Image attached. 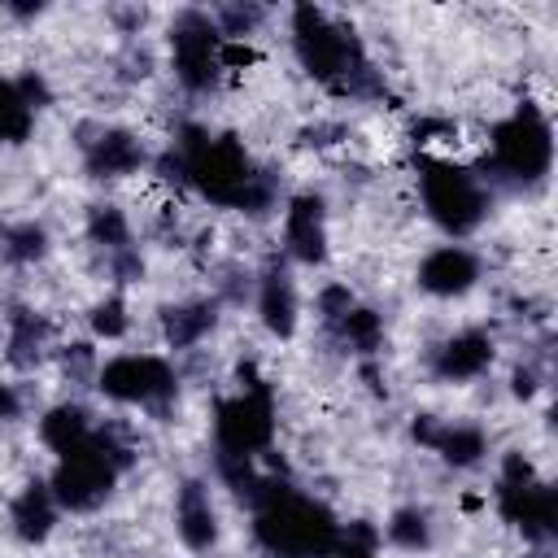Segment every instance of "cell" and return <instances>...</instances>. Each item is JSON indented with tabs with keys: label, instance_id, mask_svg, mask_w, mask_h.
<instances>
[{
	"label": "cell",
	"instance_id": "3957f363",
	"mask_svg": "<svg viewBox=\"0 0 558 558\" xmlns=\"http://www.w3.org/2000/svg\"><path fill=\"white\" fill-rule=\"evenodd\" d=\"M418 192H423V205H427L432 222L445 227L449 235L475 231L484 209H488V196H484L480 179L453 157H423L418 161Z\"/></svg>",
	"mask_w": 558,
	"mask_h": 558
},
{
	"label": "cell",
	"instance_id": "277c9868",
	"mask_svg": "<svg viewBox=\"0 0 558 558\" xmlns=\"http://www.w3.org/2000/svg\"><path fill=\"white\" fill-rule=\"evenodd\" d=\"M488 161L497 174L506 179H519V183H532L549 170L554 161V140H549V118L523 100L510 118H501L493 126V140H488Z\"/></svg>",
	"mask_w": 558,
	"mask_h": 558
},
{
	"label": "cell",
	"instance_id": "4fadbf2b",
	"mask_svg": "<svg viewBox=\"0 0 558 558\" xmlns=\"http://www.w3.org/2000/svg\"><path fill=\"white\" fill-rule=\"evenodd\" d=\"M174 523H179V536L187 549H209L218 541V514H214V501H209V488L187 480L179 488V501H174Z\"/></svg>",
	"mask_w": 558,
	"mask_h": 558
},
{
	"label": "cell",
	"instance_id": "7a4b0ae2",
	"mask_svg": "<svg viewBox=\"0 0 558 558\" xmlns=\"http://www.w3.org/2000/svg\"><path fill=\"white\" fill-rule=\"evenodd\" d=\"M292 48H296V61L331 92H344V96H379L384 92L375 65L362 52V39L314 4L292 9Z\"/></svg>",
	"mask_w": 558,
	"mask_h": 558
},
{
	"label": "cell",
	"instance_id": "44dd1931",
	"mask_svg": "<svg viewBox=\"0 0 558 558\" xmlns=\"http://www.w3.org/2000/svg\"><path fill=\"white\" fill-rule=\"evenodd\" d=\"M336 331H340V340H344L353 353H375L379 340H384V323H379V314H375V310H362V305H353V310L336 323Z\"/></svg>",
	"mask_w": 558,
	"mask_h": 558
},
{
	"label": "cell",
	"instance_id": "603a6c76",
	"mask_svg": "<svg viewBox=\"0 0 558 558\" xmlns=\"http://www.w3.org/2000/svg\"><path fill=\"white\" fill-rule=\"evenodd\" d=\"M44 248H48V235L39 222H17L4 231V253L13 262H35V257H44Z\"/></svg>",
	"mask_w": 558,
	"mask_h": 558
},
{
	"label": "cell",
	"instance_id": "ba28073f",
	"mask_svg": "<svg viewBox=\"0 0 558 558\" xmlns=\"http://www.w3.org/2000/svg\"><path fill=\"white\" fill-rule=\"evenodd\" d=\"M96 388L122 405H161L174 397V371L157 353H118L96 371Z\"/></svg>",
	"mask_w": 558,
	"mask_h": 558
},
{
	"label": "cell",
	"instance_id": "52a82bcc",
	"mask_svg": "<svg viewBox=\"0 0 558 558\" xmlns=\"http://www.w3.org/2000/svg\"><path fill=\"white\" fill-rule=\"evenodd\" d=\"M218 52H222V35L214 26L209 13H179L174 26H170V61H174V78L187 87V92H209L222 74L218 65Z\"/></svg>",
	"mask_w": 558,
	"mask_h": 558
},
{
	"label": "cell",
	"instance_id": "30bf717a",
	"mask_svg": "<svg viewBox=\"0 0 558 558\" xmlns=\"http://www.w3.org/2000/svg\"><path fill=\"white\" fill-rule=\"evenodd\" d=\"M480 279V257L462 244H440L418 266V288L432 296H462Z\"/></svg>",
	"mask_w": 558,
	"mask_h": 558
},
{
	"label": "cell",
	"instance_id": "ffe728a7",
	"mask_svg": "<svg viewBox=\"0 0 558 558\" xmlns=\"http://www.w3.org/2000/svg\"><path fill=\"white\" fill-rule=\"evenodd\" d=\"M87 235H92L100 248H109V257H118V253L131 248V227H126V214H122L118 205H96V209L87 214Z\"/></svg>",
	"mask_w": 558,
	"mask_h": 558
},
{
	"label": "cell",
	"instance_id": "7402d4cb",
	"mask_svg": "<svg viewBox=\"0 0 558 558\" xmlns=\"http://www.w3.org/2000/svg\"><path fill=\"white\" fill-rule=\"evenodd\" d=\"M388 541L401 545V549H427V541H432L427 514L423 510H397L388 519Z\"/></svg>",
	"mask_w": 558,
	"mask_h": 558
},
{
	"label": "cell",
	"instance_id": "d4e9b609",
	"mask_svg": "<svg viewBox=\"0 0 558 558\" xmlns=\"http://www.w3.org/2000/svg\"><path fill=\"white\" fill-rule=\"evenodd\" d=\"M375 527H362V523H353V527H344L340 532V541H336V549L327 554V558H375Z\"/></svg>",
	"mask_w": 558,
	"mask_h": 558
},
{
	"label": "cell",
	"instance_id": "5b68a950",
	"mask_svg": "<svg viewBox=\"0 0 558 558\" xmlns=\"http://www.w3.org/2000/svg\"><path fill=\"white\" fill-rule=\"evenodd\" d=\"M214 436H218V453H227V458H257L270 445V436H275V405H270V388L253 371L240 384V392L218 405Z\"/></svg>",
	"mask_w": 558,
	"mask_h": 558
},
{
	"label": "cell",
	"instance_id": "8fae6325",
	"mask_svg": "<svg viewBox=\"0 0 558 558\" xmlns=\"http://www.w3.org/2000/svg\"><path fill=\"white\" fill-rule=\"evenodd\" d=\"M83 161L96 179H122V174H135L148 157L131 131H100L96 140H83Z\"/></svg>",
	"mask_w": 558,
	"mask_h": 558
},
{
	"label": "cell",
	"instance_id": "ac0fdd59",
	"mask_svg": "<svg viewBox=\"0 0 558 558\" xmlns=\"http://www.w3.org/2000/svg\"><path fill=\"white\" fill-rule=\"evenodd\" d=\"M214 301H187V305H174L166 310V340L170 349H192L209 327H214Z\"/></svg>",
	"mask_w": 558,
	"mask_h": 558
},
{
	"label": "cell",
	"instance_id": "e0dca14e",
	"mask_svg": "<svg viewBox=\"0 0 558 558\" xmlns=\"http://www.w3.org/2000/svg\"><path fill=\"white\" fill-rule=\"evenodd\" d=\"M48 336H52V327H48L44 314H35V310L9 314V357H13L17 366L39 362L44 349H48Z\"/></svg>",
	"mask_w": 558,
	"mask_h": 558
},
{
	"label": "cell",
	"instance_id": "9c48e42d",
	"mask_svg": "<svg viewBox=\"0 0 558 558\" xmlns=\"http://www.w3.org/2000/svg\"><path fill=\"white\" fill-rule=\"evenodd\" d=\"M283 253L305 262V266H318L327 257V209L318 196H292L288 209H283Z\"/></svg>",
	"mask_w": 558,
	"mask_h": 558
},
{
	"label": "cell",
	"instance_id": "6da1fadb",
	"mask_svg": "<svg viewBox=\"0 0 558 558\" xmlns=\"http://www.w3.org/2000/svg\"><path fill=\"white\" fill-rule=\"evenodd\" d=\"M253 536L279 558H327L340 541L331 510L288 484L257 480L253 488Z\"/></svg>",
	"mask_w": 558,
	"mask_h": 558
},
{
	"label": "cell",
	"instance_id": "d6986e66",
	"mask_svg": "<svg viewBox=\"0 0 558 558\" xmlns=\"http://www.w3.org/2000/svg\"><path fill=\"white\" fill-rule=\"evenodd\" d=\"M35 126V109L26 105V96L17 92V83L0 78V140L4 144H22Z\"/></svg>",
	"mask_w": 558,
	"mask_h": 558
},
{
	"label": "cell",
	"instance_id": "8992f818",
	"mask_svg": "<svg viewBox=\"0 0 558 558\" xmlns=\"http://www.w3.org/2000/svg\"><path fill=\"white\" fill-rule=\"evenodd\" d=\"M118 471H122V466L105 453L100 436L92 432V440H87L83 449L57 458V471H52V484H48V488H52L57 506H65V510H96V506L109 497Z\"/></svg>",
	"mask_w": 558,
	"mask_h": 558
},
{
	"label": "cell",
	"instance_id": "cb8c5ba5",
	"mask_svg": "<svg viewBox=\"0 0 558 558\" xmlns=\"http://www.w3.org/2000/svg\"><path fill=\"white\" fill-rule=\"evenodd\" d=\"M126 327H131V318H126L122 296H105V301L92 310V336H100V340H122Z\"/></svg>",
	"mask_w": 558,
	"mask_h": 558
},
{
	"label": "cell",
	"instance_id": "9a60e30c",
	"mask_svg": "<svg viewBox=\"0 0 558 558\" xmlns=\"http://www.w3.org/2000/svg\"><path fill=\"white\" fill-rule=\"evenodd\" d=\"M92 432H96V423H92V418H87V410H83V405H74V401L52 405V410L39 418V440H44L57 458H65V453L83 449V445L92 440Z\"/></svg>",
	"mask_w": 558,
	"mask_h": 558
},
{
	"label": "cell",
	"instance_id": "7c38bea8",
	"mask_svg": "<svg viewBox=\"0 0 558 558\" xmlns=\"http://www.w3.org/2000/svg\"><path fill=\"white\" fill-rule=\"evenodd\" d=\"M488 362H493V340H488L484 331H458L453 340H445V344L436 349L432 371H436L445 384H453V379H475V375H484Z\"/></svg>",
	"mask_w": 558,
	"mask_h": 558
},
{
	"label": "cell",
	"instance_id": "2e32d148",
	"mask_svg": "<svg viewBox=\"0 0 558 558\" xmlns=\"http://www.w3.org/2000/svg\"><path fill=\"white\" fill-rule=\"evenodd\" d=\"M57 523V497L48 484H26L13 501V527L22 541H44Z\"/></svg>",
	"mask_w": 558,
	"mask_h": 558
},
{
	"label": "cell",
	"instance_id": "5bb4252c",
	"mask_svg": "<svg viewBox=\"0 0 558 558\" xmlns=\"http://www.w3.org/2000/svg\"><path fill=\"white\" fill-rule=\"evenodd\" d=\"M257 314H262L266 331H275V336H292L296 331V288H292L288 270L270 266L257 279Z\"/></svg>",
	"mask_w": 558,
	"mask_h": 558
}]
</instances>
